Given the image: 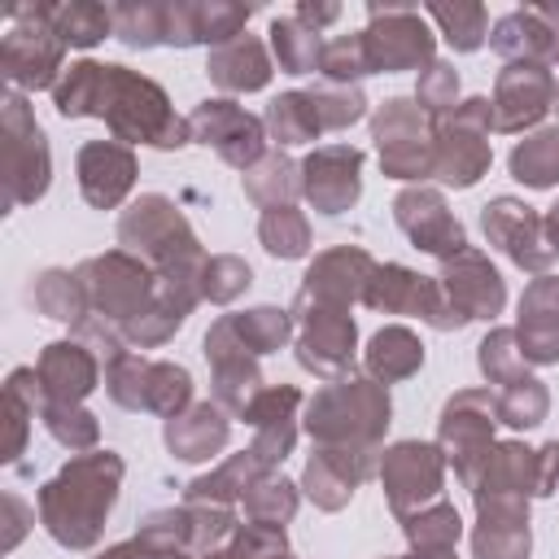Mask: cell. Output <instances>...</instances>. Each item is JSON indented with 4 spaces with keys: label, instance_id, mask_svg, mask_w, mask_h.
I'll return each mask as SVG.
<instances>
[{
    "label": "cell",
    "instance_id": "3",
    "mask_svg": "<svg viewBox=\"0 0 559 559\" xmlns=\"http://www.w3.org/2000/svg\"><path fill=\"white\" fill-rule=\"evenodd\" d=\"M389 428V393L371 376L328 380L306 402V432L314 445H376Z\"/></svg>",
    "mask_w": 559,
    "mask_h": 559
},
{
    "label": "cell",
    "instance_id": "61",
    "mask_svg": "<svg viewBox=\"0 0 559 559\" xmlns=\"http://www.w3.org/2000/svg\"><path fill=\"white\" fill-rule=\"evenodd\" d=\"M528 9H533V13H537V17L559 35V4H528Z\"/></svg>",
    "mask_w": 559,
    "mask_h": 559
},
{
    "label": "cell",
    "instance_id": "56",
    "mask_svg": "<svg viewBox=\"0 0 559 559\" xmlns=\"http://www.w3.org/2000/svg\"><path fill=\"white\" fill-rule=\"evenodd\" d=\"M454 96H459V74L441 61L424 66L419 70V92H415V105L428 114V118H445L454 109Z\"/></svg>",
    "mask_w": 559,
    "mask_h": 559
},
{
    "label": "cell",
    "instance_id": "10",
    "mask_svg": "<svg viewBox=\"0 0 559 559\" xmlns=\"http://www.w3.org/2000/svg\"><path fill=\"white\" fill-rule=\"evenodd\" d=\"M371 26L362 31V48H367V66L371 74L384 70H415V66H432V31L424 26L419 9L406 4H371L367 9Z\"/></svg>",
    "mask_w": 559,
    "mask_h": 559
},
{
    "label": "cell",
    "instance_id": "31",
    "mask_svg": "<svg viewBox=\"0 0 559 559\" xmlns=\"http://www.w3.org/2000/svg\"><path fill=\"white\" fill-rule=\"evenodd\" d=\"M489 44H493V52L507 57V61H542V57L555 52L559 35H555L533 9H515V13H507V17L493 26Z\"/></svg>",
    "mask_w": 559,
    "mask_h": 559
},
{
    "label": "cell",
    "instance_id": "28",
    "mask_svg": "<svg viewBox=\"0 0 559 559\" xmlns=\"http://www.w3.org/2000/svg\"><path fill=\"white\" fill-rule=\"evenodd\" d=\"M205 70L223 92H262L271 83V57L253 35H236V39L210 48Z\"/></svg>",
    "mask_w": 559,
    "mask_h": 559
},
{
    "label": "cell",
    "instance_id": "19",
    "mask_svg": "<svg viewBox=\"0 0 559 559\" xmlns=\"http://www.w3.org/2000/svg\"><path fill=\"white\" fill-rule=\"evenodd\" d=\"M393 218L397 227L415 240V249L424 253H437L441 262L463 253L467 249V236H463V223L445 210V197L437 188H406L397 201H393Z\"/></svg>",
    "mask_w": 559,
    "mask_h": 559
},
{
    "label": "cell",
    "instance_id": "63",
    "mask_svg": "<svg viewBox=\"0 0 559 559\" xmlns=\"http://www.w3.org/2000/svg\"><path fill=\"white\" fill-rule=\"evenodd\" d=\"M550 79H555V87H559V44H555V52H550Z\"/></svg>",
    "mask_w": 559,
    "mask_h": 559
},
{
    "label": "cell",
    "instance_id": "24",
    "mask_svg": "<svg viewBox=\"0 0 559 559\" xmlns=\"http://www.w3.org/2000/svg\"><path fill=\"white\" fill-rule=\"evenodd\" d=\"M515 345L524 362L546 367L559 362V280L537 275L524 297H520V323H515Z\"/></svg>",
    "mask_w": 559,
    "mask_h": 559
},
{
    "label": "cell",
    "instance_id": "52",
    "mask_svg": "<svg viewBox=\"0 0 559 559\" xmlns=\"http://www.w3.org/2000/svg\"><path fill=\"white\" fill-rule=\"evenodd\" d=\"M144 371H148V358L140 354H118L114 362H105V389L118 406L127 411H144Z\"/></svg>",
    "mask_w": 559,
    "mask_h": 559
},
{
    "label": "cell",
    "instance_id": "47",
    "mask_svg": "<svg viewBox=\"0 0 559 559\" xmlns=\"http://www.w3.org/2000/svg\"><path fill=\"white\" fill-rule=\"evenodd\" d=\"M310 100L319 109L323 131H341V127H349V122H358L367 114V96L354 83H328L323 79V83L310 87Z\"/></svg>",
    "mask_w": 559,
    "mask_h": 559
},
{
    "label": "cell",
    "instance_id": "45",
    "mask_svg": "<svg viewBox=\"0 0 559 559\" xmlns=\"http://www.w3.org/2000/svg\"><path fill=\"white\" fill-rule=\"evenodd\" d=\"M480 371H485V380L489 384H515V380H524L528 376V362H524V354H520V345H515V328H493L485 341H480Z\"/></svg>",
    "mask_w": 559,
    "mask_h": 559
},
{
    "label": "cell",
    "instance_id": "51",
    "mask_svg": "<svg viewBox=\"0 0 559 559\" xmlns=\"http://www.w3.org/2000/svg\"><path fill=\"white\" fill-rule=\"evenodd\" d=\"M183 310L175 306V301H166L162 293H157V301L140 314V319H131L127 328H122V336H127V345H140V349H148V345H162V341H170L179 328H183Z\"/></svg>",
    "mask_w": 559,
    "mask_h": 559
},
{
    "label": "cell",
    "instance_id": "22",
    "mask_svg": "<svg viewBox=\"0 0 559 559\" xmlns=\"http://www.w3.org/2000/svg\"><path fill=\"white\" fill-rule=\"evenodd\" d=\"M472 559H528V498H476Z\"/></svg>",
    "mask_w": 559,
    "mask_h": 559
},
{
    "label": "cell",
    "instance_id": "42",
    "mask_svg": "<svg viewBox=\"0 0 559 559\" xmlns=\"http://www.w3.org/2000/svg\"><path fill=\"white\" fill-rule=\"evenodd\" d=\"M258 240L271 258H301L310 249V223L293 205H271V210H262Z\"/></svg>",
    "mask_w": 559,
    "mask_h": 559
},
{
    "label": "cell",
    "instance_id": "5",
    "mask_svg": "<svg viewBox=\"0 0 559 559\" xmlns=\"http://www.w3.org/2000/svg\"><path fill=\"white\" fill-rule=\"evenodd\" d=\"M493 424H498V393L489 389H463L441 411L437 445L454 463V476L463 480V489H476L493 454Z\"/></svg>",
    "mask_w": 559,
    "mask_h": 559
},
{
    "label": "cell",
    "instance_id": "15",
    "mask_svg": "<svg viewBox=\"0 0 559 559\" xmlns=\"http://www.w3.org/2000/svg\"><path fill=\"white\" fill-rule=\"evenodd\" d=\"M192 140L210 144L227 166L249 170L253 162H262L266 153V122L253 118L249 109H240L236 100H201L188 118Z\"/></svg>",
    "mask_w": 559,
    "mask_h": 559
},
{
    "label": "cell",
    "instance_id": "64",
    "mask_svg": "<svg viewBox=\"0 0 559 559\" xmlns=\"http://www.w3.org/2000/svg\"><path fill=\"white\" fill-rule=\"evenodd\" d=\"M555 109H559V96H555Z\"/></svg>",
    "mask_w": 559,
    "mask_h": 559
},
{
    "label": "cell",
    "instance_id": "34",
    "mask_svg": "<svg viewBox=\"0 0 559 559\" xmlns=\"http://www.w3.org/2000/svg\"><path fill=\"white\" fill-rule=\"evenodd\" d=\"M39 13L57 31V39L70 44V48H92L114 31V9H105V4H83V0H74V4H39Z\"/></svg>",
    "mask_w": 559,
    "mask_h": 559
},
{
    "label": "cell",
    "instance_id": "12",
    "mask_svg": "<svg viewBox=\"0 0 559 559\" xmlns=\"http://www.w3.org/2000/svg\"><path fill=\"white\" fill-rule=\"evenodd\" d=\"M61 39L44 22L39 4H22L9 13L4 31V74L13 87H57L61 70Z\"/></svg>",
    "mask_w": 559,
    "mask_h": 559
},
{
    "label": "cell",
    "instance_id": "18",
    "mask_svg": "<svg viewBox=\"0 0 559 559\" xmlns=\"http://www.w3.org/2000/svg\"><path fill=\"white\" fill-rule=\"evenodd\" d=\"M301 192L319 214H345L362 192V153L349 144L314 148L301 162Z\"/></svg>",
    "mask_w": 559,
    "mask_h": 559
},
{
    "label": "cell",
    "instance_id": "35",
    "mask_svg": "<svg viewBox=\"0 0 559 559\" xmlns=\"http://www.w3.org/2000/svg\"><path fill=\"white\" fill-rule=\"evenodd\" d=\"M240 188H245V197H249L253 205H262V210H271V205H293V197L301 192V166H293L284 153H266L262 162H253V166L245 170Z\"/></svg>",
    "mask_w": 559,
    "mask_h": 559
},
{
    "label": "cell",
    "instance_id": "55",
    "mask_svg": "<svg viewBox=\"0 0 559 559\" xmlns=\"http://www.w3.org/2000/svg\"><path fill=\"white\" fill-rule=\"evenodd\" d=\"M114 35L127 48L162 44V4H118L114 9Z\"/></svg>",
    "mask_w": 559,
    "mask_h": 559
},
{
    "label": "cell",
    "instance_id": "7",
    "mask_svg": "<svg viewBox=\"0 0 559 559\" xmlns=\"http://www.w3.org/2000/svg\"><path fill=\"white\" fill-rule=\"evenodd\" d=\"M380 166L393 179H432L437 170V127L415 100H384L371 118Z\"/></svg>",
    "mask_w": 559,
    "mask_h": 559
},
{
    "label": "cell",
    "instance_id": "40",
    "mask_svg": "<svg viewBox=\"0 0 559 559\" xmlns=\"http://www.w3.org/2000/svg\"><path fill=\"white\" fill-rule=\"evenodd\" d=\"M236 341L258 358V354H275L288 345L293 336V310H275V306H253L245 314H227Z\"/></svg>",
    "mask_w": 559,
    "mask_h": 559
},
{
    "label": "cell",
    "instance_id": "46",
    "mask_svg": "<svg viewBox=\"0 0 559 559\" xmlns=\"http://www.w3.org/2000/svg\"><path fill=\"white\" fill-rule=\"evenodd\" d=\"M550 411V393L542 380L524 376L515 384H507L498 393V424H511V428H537Z\"/></svg>",
    "mask_w": 559,
    "mask_h": 559
},
{
    "label": "cell",
    "instance_id": "37",
    "mask_svg": "<svg viewBox=\"0 0 559 559\" xmlns=\"http://www.w3.org/2000/svg\"><path fill=\"white\" fill-rule=\"evenodd\" d=\"M511 175L524 188H555L559 183V127L524 135L511 148Z\"/></svg>",
    "mask_w": 559,
    "mask_h": 559
},
{
    "label": "cell",
    "instance_id": "9",
    "mask_svg": "<svg viewBox=\"0 0 559 559\" xmlns=\"http://www.w3.org/2000/svg\"><path fill=\"white\" fill-rule=\"evenodd\" d=\"M297 323H301V336H297V362L306 371H314L319 380H341V376H354V341H358V328L349 319L345 306H328V301H314V297H297L293 306Z\"/></svg>",
    "mask_w": 559,
    "mask_h": 559
},
{
    "label": "cell",
    "instance_id": "62",
    "mask_svg": "<svg viewBox=\"0 0 559 559\" xmlns=\"http://www.w3.org/2000/svg\"><path fill=\"white\" fill-rule=\"evenodd\" d=\"M542 218H546V236H550V245L559 249V205H555L550 214H542Z\"/></svg>",
    "mask_w": 559,
    "mask_h": 559
},
{
    "label": "cell",
    "instance_id": "36",
    "mask_svg": "<svg viewBox=\"0 0 559 559\" xmlns=\"http://www.w3.org/2000/svg\"><path fill=\"white\" fill-rule=\"evenodd\" d=\"M31 301H35L39 314H48V319H57V323H70V328L87 314V293H83L79 275H74V271H57V266L35 275Z\"/></svg>",
    "mask_w": 559,
    "mask_h": 559
},
{
    "label": "cell",
    "instance_id": "11",
    "mask_svg": "<svg viewBox=\"0 0 559 559\" xmlns=\"http://www.w3.org/2000/svg\"><path fill=\"white\" fill-rule=\"evenodd\" d=\"M362 301L371 310H384V314H419L428 328L437 332H450V328H463L467 319L459 314V306L445 297L441 280H428V275H415L406 266H376Z\"/></svg>",
    "mask_w": 559,
    "mask_h": 559
},
{
    "label": "cell",
    "instance_id": "38",
    "mask_svg": "<svg viewBox=\"0 0 559 559\" xmlns=\"http://www.w3.org/2000/svg\"><path fill=\"white\" fill-rule=\"evenodd\" d=\"M271 48H275L280 70H288V74H314L319 70V57H323L319 31H310L297 13L271 22Z\"/></svg>",
    "mask_w": 559,
    "mask_h": 559
},
{
    "label": "cell",
    "instance_id": "14",
    "mask_svg": "<svg viewBox=\"0 0 559 559\" xmlns=\"http://www.w3.org/2000/svg\"><path fill=\"white\" fill-rule=\"evenodd\" d=\"M380 480H384L389 511L406 520L415 507L437 502L445 480V454L441 445H428V441H397L380 454Z\"/></svg>",
    "mask_w": 559,
    "mask_h": 559
},
{
    "label": "cell",
    "instance_id": "48",
    "mask_svg": "<svg viewBox=\"0 0 559 559\" xmlns=\"http://www.w3.org/2000/svg\"><path fill=\"white\" fill-rule=\"evenodd\" d=\"M210 559H293V555H288L284 528H271V524H240Z\"/></svg>",
    "mask_w": 559,
    "mask_h": 559
},
{
    "label": "cell",
    "instance_id": "57",
    "mask_svg": "<svg viewBox=\"0 0 559 559\" xmlns=\"http://www.w3.org/2000/svg\"><path fill=\"white\" fill-rule=\"evenodd\" d=\"M555 485H559V441H546L537 450V498L555 493Z\"/></svg>",
    "mask_w": 559,
    "mask_h": 559
},
{
    "label": "cell",
    "instance_id": "54",
    "mask_svg": "<svg viewBox=\"0 0 559 559\" xmlns=\"http://www.w3.org/2000/svg\"><path fill=\"white\" fill-rule=\"evenodd\" d=\"M249 284H253L249 262H240L236 253H214V258L205 262V275H201V297H210V301H231V297H240Z\"/></svg>",
    "mask_w": 559,
    "mask_h": 559
},
{
    "label": "cell",
    "instance_id": "13",
    "mask_svg": "<svg viewBox=\"0 0 559 559\" xmlns=\"http://www.w3.org/2000/svg\"><path fill=\"white\" fill-rule=\"evenodd\" d=\"M480 227H485L489 245L502 249L528 275H546L550 262L559 258V249L546 236V218L533 205L515 201V197H493L485 205V214H480Z\"/></svg>",
    "mask_w": 559,
    "mask_h": 559
},
{
    "label": "cell",
    "instance_id": "21",
    "mask_svg": "<svg viewBox=\"0 0 559 559\" xmlns=\"http://www.w3.org/2000/svg\"><path fill=\"white\" fill-rule=\"evenodd\" d=\"M371 275H376L371 253L358 249V245H341V249H328V253H319L310 262L301 293L314 297V301H328V306H345L349 310L354 301H362Z\"/></svg>",
    "mask_w": 559,
    "mask_h": 559
},
{
    "label": "cell",
    "instance_id": "4",
    "mask_svg": "<svg viewBox=\"0 0 559 559\" xmlns=\"http://www.w3.org/2000/svg\"><path fill=\"white\" fill-rule=\"evenodd\" d=\"M74 275L87 293V314H96L114 328H127L131 319H140L157 301V271L127 249H109L100 258H87Z\"/></svg>",
    "mask_w": 559,
    "mask_h": 559
},
{
    "label": "cell",
    "instance_id": "39",
    "mask_svg": "<svg viewBox=\"0 0 559 559\" xmlns=\"http://www.w3.org/2000/svg\"><path fill=\"white\" fill-rule=\"evenodd\" d=\"M266 127L275 135V144H306V140H319L323 135V122H319V109L310 100V92H284L266 105Z\"/></svg>",
    "mask_w": 559,
    "mask_h": 559
},
{
    "label": "cell",
    "instance_id": "41",
    "mask_svg": "<svg viewBox=\"0 0 559 559\" xmlns=\"http://www.w3.org/2000/svg\"><path fill=\"white\" fill-rule=\"evenodd\" d=\"M192 402V376L188 367L179 362H148L144 371V411L162 415V419H175L183 415Z\"/></svg>",
    "mask_w": 559,
    "mask_h": 559
},
{
    "label": "cell",
    "instance_id": "50",
    "mask_svg": "<svg viewBox=\"0 0 559 559\" xmlns=\"http://www.w3.org/2000/svg\"><path fill=\"white\" fill-rule=\"evenodd\" d=\"M245 22H249V9H240V4H218V0L192 4V35H197V44L218 48V44L245 35Z\"/></svg>",
    "mask_w": 559,
    "mask_h": 559
},
{
    "label": "cell",
    "instance_id": "2",
    "mask_svg": "<svg viewBox=\"0 0 559 559\" xmlns=\"http://www.w3.org/2000/svg\"><path fill=\"white\" fill-rule=\"evenodd\" d=\"M118 485H122V459L114 450L74 454L39 489V520L52 533V542H61L70 550L96 546L105 515L118 502Z\"/></svg>",
    "mask_w": 559,
    "mask_h": 559
},
{
    "label": "cell",
    "instance_id": "1",
    "mask_svg": "<svg viewBox=\"0 0 559 559\" xmlns=\"http://www.w3.org/2000/svg\"><path fill=\"white\" fill-rule=\"evenodd\" d=\"M52 105L61 118H100L118 144L179 148L192 140V127L183 118H175L166 92L127 66L74 61L57 79Z\"/></svg>",
    "mask_w": 559,
    "mask_h": 559
},
{
    "label": "cell",
    "instance_id": "17",
    "mask_svg": "<svg viewBox=\"0 0 559 559\" xmlns=\"http://www.w3.org/2000/svg\"><path fill=\"white\" fill-rule=\"evenodd\" d=\"M559 87L550 79L546 66L537 61H511L502 74H498V87H493V131H524L533 122H542V114L555 105Z\"/></svg>",
    "mask_w": 559,
    "mask_h": 559
},
{
    "label": "cell",
    "instance_id": "53",
    "mask_svg": "<svg viewBox=\"0 0 559 559\" xmlns=\"http://www.w3.org/2000/svg\"><path fill=\"white\" fill-rule=\"evenodd\" d=\"M319 70H323L328 83H349V79L371 74L362 35H336V39H328L323 44V57H319Z\"/></svg>",
    "mask_w": 559,
    "mask_h": 559
},
{
    "label": "cell",
    "instance_id": "59",
    "mask_svg": "<svg viewBox=\"0 0 559 559\" xmlns=\"http://www.w3.org/2000/svg\"><path fill=\"white\" fill-rule=\"evenodd\" d=\"M4 511H9V537H4V550H13V546L22 542V528H26L22 520H26L31 511H26V507H22L13 493H4Z\"/></svg>",
    "mask_w": 559,
    "mask_h": 559
},
{
    "label": "cell",
    "instance_id": "8",
    "mask_svg": "<svg viewBox=\"0 0 559 559\" xmlns=\"http://www.w3.org/2000/svg\"><path fill=\"white\" fill-rule=\"evenodd\" d=\"M489 131H493V105L485 96H472L454 105V114L437 127V179L450 188H472L489 170Z\"/></svg>",
    "mask_w": 559,
    "mask_h": 559
},
{
    "label": "cell",
    "instance_id": "33",
    "mask_svg": "<svg viewBox=\"0 0 559 559\" xmlns=\"http://www.w3.org/2000/svg\"><path fill=\"white\" fill-rule=\"evenodd\" d=\"M402 533L411 542L415 555H454L459 537H463V520L450 502H432V507H419L402 520Z\"/></svg>",
    "mask_w": 559,
    "mask_h": 559
},
{
    "label": "cell",
    "instance_id": "43",
    "mask_svg": "<svg viewBox=\"0 0 559 559\" xmlns=\"http://www.w3.org/2000/svg\"><path fill=\"white\" fill-rule=\"evenodd\" d=\"M39 419H44V428H48L66 450H92L96 437H100L96 415L83 411L79 402H52V397H39Z\"/></svg>",
    "mask_w": 559,
    "mask_h": 559
},
{
    "label": "cell",
    "instance_id": "60",
    "mask_svg": "<svg viewBox=\"0 0 559 559\" xmlns=\"http://www.w3.org/2000/svg\"><path fill=\"white\" fill-rule=\"evenodd\" d=\"M96 559H157L140 537H131V542H118V546H109L105 555H96Z\"/></svg>",
    "mask_w": 559,
    "mask_h": 559
},
{
    "label": "cell",
    "instance_id": "49",
    "mask_svg": "<svg viewBox=\"0 0 559 559\" xmlns=\"http://www.w3.org/2000/svg\"><path fill=\"white\" fill-rule=\"evenodd\" d=\"M428 17L445 31V39H450V48H459V52H472V48H480L485 44V35H489V17H485V9L480 4H432L428 9Z\"/></svg>",
    "mask_w": 559,
    "mask_h": 559
},
{
    "label": "cell",
    "instance_id": "29",
    "mask_svg": "<svg viewBox=\"0 0 559 559\" xmlns=\"http://www.w3.org/2000/svg\"><path fill=\"white\" fill-rule=\"evenodd\" d=\"M266 472H271V467H266L253 450H240V454H231L223 467L197 476V480L188 485V502H205V507H231L236 498L245 502V493H249Z\"/></svg>",
    "mask_w": 559,
    "mask_h": 559
},
{
    "label": "cell",
    "instance_id": "32",
    "mask_svg": "<svg viewBox=\"0 0 559 559\" xmlns=\"http://www.w3.org/2000/svg\"><path fill=\"white\" fill-rule=\"evenodd\" d=\"M210 367H214V402L227 415L245 419L253 411V402L262 397V389H266L253 354H218V358H210Z\"/></svg>",
    "mask_w": 559,
    "mask_h": 559
},
{
    "label": "cell",
    "instance_id": "25",
    "mask_svg": "<svg viewBox=\"0 0 559 559\" xmlns=\"http://www.w3.org/2000/svg\"><path fill=\"white\" fill-rule=\"evenodd\" d=\"M297 406H301V393L293 384H280V389H262V397L245 415V424L253 428V445L249 450L271 472L293 454V441H297Z\"/></svg>",
    "mask_w": 559,
    "mask_h": 559
},
{
    "label": "cell",
    "instance_id": "6",
    "mask_svg": "<svg viewBox=\"0 0 559 559\" xmlns=\"http://www.w3.org/2000/svg\"><path fill=\"white\" fill-rule=\"evenodd\" d=\"M52 179V157L44 127L35 122L26 96L13 87L4 96V210L31 205L48 192Z\"/></svg>",
    "mask_w": 559,
    "mask_h": 559
},
{
    "label": "cell",
    "instance_id": "20",
    "mask_svg": "<svg viewBox=\"0 0 559 559\" xmlns=\"http://www.w3.org/2000/svg\"><path fill=\"white\" fill-rule=\"evenodd\" d=\"M441 288H445V297L459 306V314L472 323V319H493V314H502V306H507V288H502V275L493 271V262L480 253V249H463V253H454V258H445L441 262Z\"/></svg>",
    "mask_w": 559,
    "mask_h": 559
},
{
    "label": "cell",
    "instance_id": "27",
    "mask_svg": "<svg viewBox=\"0 0 559 559\" xmlns=\"http://www.w3.org/2000/svg\"><path fill=\"white\" fill-rule=\"evenodd\" d=\"M227 432H231V424L218 402H197L183 415L166 419V445L183 463H201V459L218 454L227 445Z\"/></svg>",
    "mask_w": 559,
    "mask_h": 559
},
{
    "label": "cell",
    "instance_id": "30",
    "mask_svg": "<svg viewBox=\"0 0 559 559\" xmlns=\"http://www.w3.org/2000/svg\"><path fill=\"white\" fill-rule=\"evenodd\" d=\"M362 367L376 384H393V380H406L424 367V345L411 328H380L371 341H367V354H362Z\"/></svg>",
    "mask_w": 559,
    "mask_h": 559
},
{
    "label": "cell",
    "instance_id": "16",
    "mask_svg": "<svg viewBox=\"0 0 559 559\" xmlns=\"http://www.w3.org/2000/svg\"><path fill=\"white\" fill-rule=\"evenodd\" d=\"M376 445H319L301 472V489L323 511H341L354 489L376 472Z\"/></svg>",
    "mask_w": 559,
    "mask_h": 559
},
{
    "label": "cell",
    "instance_id": "44",
    "mask_svg": "<svg viewBox=\"0 0 559 559\" xmlns=\"http://www.w3.org/2000/svg\"><path fill=\"white\" fill-rule=\"evenodd\" d=\"M297 511V485L284 480L280 472H266L249 493H245V515L249 524H271V528H284Z\"/></svg>",
    "mask_w": 559,
    "mask_h": 559
},
{
    "label": "cell",
    "instance_id": "26",
    "mask_svg": "<svg viewBox=\"0 0 559 559\" xmlns=\"http://www.w3.org/2000/svg\"><path fill=\"white\" fill-rule=\"evenodd\" d=\"M39 389L52 402H83L100 380V358L83 341H52L35 362Z\"/></svg>",
    "mask_w": 559,
    "mask_h": 559
},
{
    "label": "cell",
    "instance_id": "23",
    "mask_svg": "<svg viewBox=\"0 0 559 559\" xmlns=\"http://www.w3.org/2000/svg\"><path fill=\"white\" fill-rule=\"evenodd\" d=\"M135 183V153L118 140H92L79 148V192L96 210H114Z\"/></svg>",
    "mask_w": 559,
    "mask_h": 559
},
{
    "label": "cell",
    "instance_id": "58",
    "mask_svg": "<svg viewBox=\"0 0 559 559\" xmlns=\"http://www.w3.org/2000/svg\"><path fill=\"white\" fill-rule=\"evenodd\" d=\"M297 17H301L310 31H319V26H328V22L341 17V4H297Z\"/></svg>",
    "mask_w": 559,
    "mask_h": 559
}]
</instances>
